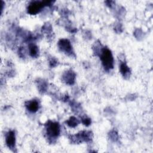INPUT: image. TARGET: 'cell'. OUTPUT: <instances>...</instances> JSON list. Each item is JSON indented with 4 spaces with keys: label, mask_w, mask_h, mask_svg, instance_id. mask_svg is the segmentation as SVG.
Segmentation results:
<instances>
[{
    "label": "cell",
    "mask_w": 153,
    "mask_h": 153,
    "mask_svg": "<svg viewBox=\"0 0 153 153\" xmlns=\"http://www.w3.org/2000/svg\"><path fill=\"white\" fill-rule=\"evenodd\" d=\"M49 64H50V66L51 68H54L56 66H57V60L56 59H54V58H51L50 60V61H49Z\"/></svg>",
    "instance_id": "obj_15"
},
{
    "label": "cell",
    "mask_w": 153,
    "mask_h": 153,
    "mask_svg": "<svg viewBox=\"0 0 153 153\" xmlns=\"http://www.w3.org/2000/svg\"><path fill=\"white\" fill-rule=\"evenodd\" d=\"M109 138L114 142L117 141L118 139V134L115 130H111L109 133Z\"/></svg>",
    "instance_id": "obj_13"
},
{
    "label": "cell",
    "mask_w": 153,
    "mask_h": 153,
    "mask_svg": "<svg viewBox=\"0 0 153 153\" xmlns=\"http://www.w3.org/2000/svg\"><path fill=\"white\" fill-rule=\"evenodd\" d=\"M47 85L45 81H41L38 82V89L40 92L44 93L47 90Z\"/></svg>",
    "instance_id": "obj_12"
},
{
    "label": "cell",
    "mask_w": 153,
    "mask_h": 153,
    "mask_svg": "<svg viewBox=\"0 0 153 153\" xmlns=\"http://www.w3.org/2000/svg\"><path fill=\"white\" fill-rule=\"evenodd\" d=\"M52 1H32L27 7V13L34 15L39 13L40 11L45 6L51 5Z\"/></svg>",
    "instance_id": "obj_2"
},
{
    "label": "cell",
    "mask_w": 153,
    "mask_h": 153,
    "mask_svg": "<svg viewBox=\"0 0 153 153\" xmlns=\"http://www.w3.org/2000/svg\"><path fill=\"white\" fill-rule=\"evenodd\" d=\"M105 2H106V5H107L108 6H109V7H112V5H113V4H112V3H114V2H113V1H106Z\"/></svg>",
    "instance_id": "obj_17"
},
{
    "label": "cell",
    "mask_w": 153,
    "mask_h": 153,
    "mask_svg": "<svg viewBox=\"0 0 153 153\" xmlns=\"http://www.w3.org/2000/svg\"><path fill=\"white\" fill-rule=\"evenodd\" d=\"M93 137V134L90 131H81L78 133L71 136L69 139L74 143H81V142H88L91 140Z\"/></svg>",
    "instance_id": "obj_4"
},
{
    "label": "cell",
    "mask_w": 153,
    "mask_h": 153,
    "mask_svg": "<svg viewBox=\"0 0 153 153\" xmlns=\"http://www.w3.org/2000/svg\"><path fill=\"white\" fill-rule=\"evenodd\" d=\"M66 124L70 127H75L79 123V120L75 117H71L66 121Z\"/></svg>",
    "instance_id": "obj_11"
},
{
    "label": "cell",
    "mask_w": 153,
    "mask_h": 153,
    "mask_svg": "<svg viewBox=\"0 0 153 153\" xmlns=\"http://www.w3.org/2000/svg\"><path fill=\"white\" fill-rule=\"evenodd\" d=\"M25 106L26 109L30 112H36L39 108V102L35 99L28 100L25 102Z\"/></svg>",
    "instance_id": "obj_8"
},
{
    "label": "cell",
    "mask_w": 153,
    "mask_h": 153,
    "mask_svg": "<svg viewBox=\"0 0 153 153\" xmlns=\"http://www.w3.org/2000/svg\"><path fill=\"white\" fill-rule=\"evenodd\" d=\"M46 133L49 139H56L57 138L60 132V125L57 122H53L48 121L45 124Z\"/></svg>",
    "instance_id": "obj_3"
},
{
    "label": "cell",
    "mask_w": 153,
    "mask_h": 153,
    "mask_svg": "<svg viewBox=\"0 0 153 153\" xmlns=\"http://www.w3.org/2000/svg\"><path fill=\"white\" fill-rule=\"evenodd\" d=\"M120 72L122 74V75L124 76V78H127L130 76V69L128 68V66L127 65L126 62H122L120 63Z\"/></svg>",
    "instance_id": "obj_9"
},
{
    "label": "cell",
    "mask_w": 153,
    "mask_h": 153,
    "mask_svg": "<svg viewBox=\"0 0 153 153\" xmlns=\"http://www.w3.org/2000/svg\"><path fill=\"white\" fill-rule=\"evenodd\" d=\"M75 73L72 70H68L66 71L62 75V80L68 85L74 84L75 81Z\"/></svg>",
    "instance_id": "obj_6"
},
{
    "label": "cell",
    "mask_w": 153,
    "mask_h": 153,
    "mask_svg": "<svg viewBox=\"0 0 153 153\" xmlns=\"http://www.w3.org/2000/svg\"><path fill=\"white\" fill-rule=\"evenodd\" d=\"M5 142L7 146L13 150L15 148V143H16V136L15 133L13 130L8 131L5 135Z\"/></svg>",
    "instance_id": "obj_7"
},
{
    "label": "cell",
    "mask_w": 153,
    "mask_h": 153,
    "mask_svg": "<svg viewBox=\"0 0 153 153\" xmlns=\"http://www.w3.org/2000/svg\"><path fill=\"white\" fill-rule=\"evenodd\" d=\"M29 52L31 57H36L38 56L39 53V50L38 47L33 44H30L29 46Z\"/></svg>",
    "instance_id": "obj_10"
},
{
    "label": "cell",
    "mask_w": 153,
    "mask_h": 153,
    "mask_svg": "<svg viewBox=\"0 0 153 153\" xmlns=\"http://www.w3.org/2000/svg\"><path fill=\"white\" fill-rule=\"evenodd\" d=\"M81 121H82V123L86 126H88L89 125L91 124V119L85 116L81 117Z\"/></svg>",
    "instance_id": "obj_14"
},
{
    "label": "cell",
    "mask_w": 153,
    "mask_h": 153,
    "mask_svg": "<svg viewBox=\"0 0 153 153\" xmlns=\"http://www.w3.org/2000/svg\"><path fill=\"white\" fill-rule=\"evenodd\" d=\"M25 50L23 48V47H20L19 50V56L20 57H25Z\"/></svg>",
    "instance_id": "obj_16"
},
{
    "label": "cell",
    "mask_w": 153,
    "mask_h": 153,
    "mask_svg": "<svg viewBox=\"0 0 153 153\" xmlns=\"http://www.w3.org/2000/svg\"><path fill=\"white\" fill-rule=\"evenodd\" d=\"M99 56L102 61V65L106 71H109L114 68V57L111 51L107 47L102 48Z\"/></svg>",
    "instance_id": "obj_1"
},
{
    "label": "cell",
    "mask_w": 153,
    "mask_h": 153,
    "mask_svg": "<svg viewBox=\"0 0 153 153\" xmlns=\"http://www.w3.org/2000/svg\"><path fill=\"white\" fill-rule=\"evenodd\" d=\"M58 47L60 51L68 56H72L74 54L71 42L68 39H60L58 42Z\"/></svg>",
    "instance_id": "obj_5"
}]
</instances>
